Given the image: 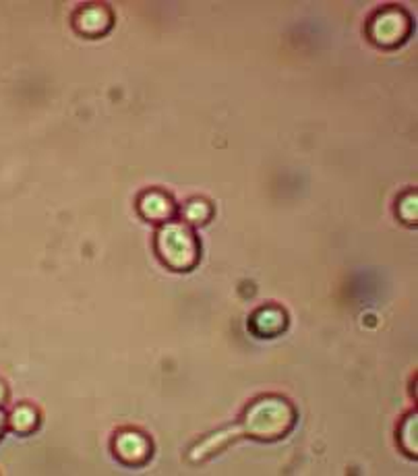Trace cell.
I'll use <instances>...</instances> for the list:
<instances>
[{
	"label": "cell",
	"mask_w": 418,
	"mask_h": 476,
	"mask_svg": "<svg viewBox=\"0 0 418 476\" xmlns=\"http://www.w3.org/2000/svg\"><path fill=\"white\" fill-rule=\"evenodd\" d=\"M397 441H400V447L408 455H416V412H410L406 419L402 421L400 431H397Z\"/></svg>",
	"instance_id": "cell-8"
},
{
	"label": "cell",
	"mask_w": 418,
	"mask_h": 476,
	"mask_svg": "<svg viewBox=\"0 0 418 476\" xmlns=\"http://www.w3.org/2000/svg\"><path fill=\"white\" fill-rule=\"evenodd\" d=\"M416 193H413V191H408V193H404L400 200H397L396 211L402 222L416 224Z\"/></svg>",
	"instance_id": "cell-11"
},
{
	"label": "cell",
	"mask_w": 418,
	"mask_h": 476,
	"mask_svg": "<svg viewBox=\"0 0 418 476\" xmlns=\"http://www.w3.org/2000/svg\"><path fill=\"white\" fill-rule=\"evenodd\" d=\"M139 214L146 217L149 222H158V224H166L172 220L174 211H176V205L172 201V197L164 191H146L139 197Z\"/></svg>",
	"instance_id": "cell-7"
},
{
	"label": "cell",
	"mask_w": 418,
	"mask_h": 476,
	"mask_svg": "<svg viewBox=\"0 0 418 476\" xmlns=\"http://www.w3.org/2000/svg\"><path fill=\"white\" fill-rule=\"evenodd\" d=\"M110 28H113V13H110L108 6L88 4L77 11L75 30L79 31L81 36L88 38L104 36Z\"/></svg>",
	"instance_id": "cell-5"
},
{
	"label": "cell",
	"mask_w": 418,
	"mask_h": 476,
	"mask_svg": "<svg viewBox=\"0 0 418 476\" xmlns=\"http://www.w3.org/2000/svg\"><path fill=\"white\" fill-rule=\"evenodd\" d=\"M297 425V408L290 400L278 394H265L255 398L245 408L240 419V433L257 441H278Z\"/></svg>",
	"instance_id": "cell-1"
},
{
	"label": "cell",
	"mask_w": 418,
	"mask_h": 476,
	"mask_svg": "<svg viewBox=\"0 0 418 476\" xmlns=\"http://www.w3.org/2000/svg\"><path fill=\"white\" fill-rule=\"evenodd\" d=\"M182 216H185L187 222L191 224H207L209 217H212V205H209L205 200H193L185 205L182 209Z\"/></svg>",
	"instance_id": "cell-10"
},
{
	"label": "cell",
	"mask_w": 418,
	"mask_h": 476,
	"mask_svg": "<svg viewBox=\"0 0 418 476\" xmlns=\"http://www.w3.org/2000/svg\"><path fill=\"white\" fill-rule=\"evenodd\" d=\"M11 427L19 433H29L38 427V412L31 406L17 408L11 416Z\"/></svg>",
	"instance_id": "cell-9"
},
{
	"label": "cell",
	"mask_w": 418,
	"mask_h": 476,
	"mask_svg": "<svg viewBox=\"0 0 418 476\" xmlns=\"http://www.w3.org/2000/svg\"><path fill=\"white\" fill-rule=\"evenodd\" d=\"M113 447L116 458L127 466H143L152 458V441L146 433L135 431V429H125L116 435Z\"/></svg>",
	"instance_id": "cell-4"
},
{
	"label": "cell",
	"mask_w": 418,
	"mask_h": 476,
	"mask_svg": "<svg viewBox=\"0 0 418 476\" xmlns=\"http://www.w3.org/2000/svg\"><path fill=\"white\" fill-rule=\"evenodd\" d=\"M413 34V17L402 6L389 4L369 19L367 36L379 48H397Z\"/></svg>",
	"instance_id": "cell-3"
},
{
	"label": "cell",
	"mask_w": 418,
	"mask_h": 476,
	"mask_svg": "<svg viewBox=\"0 0 418 476\" xmlns=\"http://www.w3.org/2000/svg\"><path fill=\"white\" fill-rule=\"evenodd\" d=\"M249 326L251 332L257 334L259 338H276L288 326V315L282 307L265 305L255 310Z\"/></svg>",
	"instance_id": "cell-6"
},
{
	"label": "cell",
	"mask_w": 418,
	"mask_h": 476,
	"mask_svg": "<svg viewBox=\"0 0 418 476\" xmlns=\"http://www.w3.org/2000/svg\"><path fill=\"white\" fill-rule=\"evenodd\" d=\"M199 241L185 222H166L155 234V253L166 268L188 272L199 261Z\"/></svg>",
	"instance_id": "cell-2"
},
{
	"label": "cell",
	"mask_w": 418,
	"mask_h": 476,
	"mask_svg": "<svg viewBox=\"0 0 418 476\" xmlns=\"http://www.w3.org/2000/svg\"><path fill=\"white\" fill-rule=\"evenodd\" d=\"M3 431H4V414L0 412V435H3Z\"/></svg>",
	"instance_id": "cell-12"
}]
</instances>
